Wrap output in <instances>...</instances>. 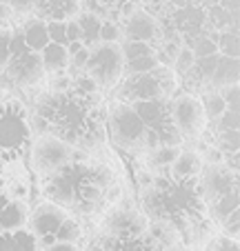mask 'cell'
I'll return each mask as SVG.
<instances>
[{"label":"cell","mask_w":240,"mask_h":251,"mask_svg":"<svg viewBox=\"0 0 240 251\" xmlns=\"http://www.w3.org/2000/svg\"><path fill=\"white\" fill-rule=\"evenodd\" d=\"M87 58H89V49H80L76 56H71V62H74V67L78 71H82L85 65H87Z\"/></svg>","instance_id":"46"},{"label":"cell","mask_w":240,"mask_h":251,"mask_svg":"<svg viewBox=\"0 0 240 251\" xmlns=\"http://www.w3.org/2000/svg\"><path fill=\"white\" fill-rule=\"evenodd\" d=\"M80 49H85V45L80 43V40H76V43H69V45H67V53H69V58H71V56H76V53H78Z\"/></svg>","instance_id":"49"},{"label":"cell","mask_w":240,"mask_h":251,"mask_svg":"<svg viewBox=\"0 0 240 251\" xmlns=\"http://www.w3.org/2000/svg\"><path fill=\"white\" fill-rule=\"evenodd\" d=\"M31 136L27 109L18 100L0 102V162H9L23 153Z\"/></svg>","instance_id":"5"},{"label":"cell","mask_w":240,"mask_h":251,"mask_svg":"<svg viewBox=\"0 0 240 251\" xmlns=\"http://www.w3.org/2000/svg\"><path fill=\"white\" fill-rule=\"evenodd\" d=\"M47 36H49V43H53V45H62V47H67L65 23H47Z\"/></svg>","instance_id":"41"},{"label":"cell","mask_w":240,"mask_h":251,"mask_svg":"<svg viewBox=\"0 0 240 251\" xmlns=\"http://www.w3.org/2000/svg\"><path fill=\"white\" fill-rule=\"evenodd\" d=\"M33 11L45 23H67L78 16L80 0H36Z\"/></svg>","instance_id":"15"},{"label":"cell","mask_w":240,"mask_h":251,"mask_svg":"<svg viewBox=\"0 0 240 251\" xmlns=\"http://www.w3.org/2000/svg\"><path fill=\"white\" fill-rule=\"evenodd\" d=\"M142 213L149 223L171 225L178 236L185 229L209 220L207 204L198 189V178L178 180L171 176H158V180L142 194Z\"/></svg>","instance_id":"2"},{"label":"cell","mask_w":240,"mask_h":251,"mask_svg":"<svg viewBox=\"0 0 240 251\" xmlns=\"http://www.w3.org/2000/svg\"><path fill=\"white\" fill-rule=\"evenodd\" d=\"M33 5H36V0H9V9L16 14H29L33 11Z\"/></svg>","instance_id":"43"},{"label":"cell","mask_w":240,"mask_h":251,"mask_svg":"<svg viewBox=\"0 0 240 251\" xmlns=\"http://www.w3.org/2000/svg\"><path fill=\"white\" fill-rule=\"evenodd\" d=\"M23 31V38H25V45L27 49L31 51L40 53L45 47L49 45V36H47V23L40 18H31L25 23V27L20 29Z\"/></svg>","instance_id":"21"},{"label":"cell","mask_w":240,"mask_h":251,"mask_svg":"<svg viewBox=\"0 0 240 251\" xmlns=\"http://www.w3.org/2000/svg\"><path fill=\"white\" fill-rule=\"evenodd\" d=\"M36 116L45 123L47 133L69 147L94 149L105 140V111L98 100H85L71 91H49L38 100Z\"/></svg>","instance_id":"1"},{"label":"cell","mask_w":240,"mask_h":251,"mask_svg":"<svg viewBox=\"0 0 240 251\" xmlns=\"http://www.w3.org/2000/svg\"><path fill=\"white\" fill-rule=\"evenodd\" d=\"M98 89H113L120 85L125 71V58L118 43H98L89 49V58L82 69Z\"/></svg>","instance_id":"7"},{"label":"cell","mask_w":240,"mask_h":251,"mask_svg":"<svg viewBox=\"0 0 240 251\" xmlns=\"http://www.w3.org/2000/svg\"><path fill=\"white\" fill-rule=\"evenodd\" d=\"M53 238H56V242H67V245H76V242L82 238V229H80V225L76 223L74 218H67L65 223L58 227V231L53 233Z\"/></svg>","instance_id":"27"},{"label":"cell","mask_w":240,"mask_h":251,"mask_svg":"<svg viewBox=\"0 0 240 251\" xmlns=\"http://www.w3.org/2000/svg\"><path fill=\"white\" fill-rule=\"evenodd\" d=\"M198 189L209 209L222 196L238 191V174L227 169L225 165H205L198 176Z\"/></svg>","instance_id":"10"},{"label":"cell","mask_w":240,"mask_h":251,"mask_svg":"<svg viewBox=\"0 0 240 251\" xmlns=\"http://www.w3.org/2000/svg\"><path fill=\"white\" fill-rule=\"evenodd\" d=\"M183 151L180 147H167V145H158L156 149H151L149 158H151V165L156 167H171L174 160L178 158V153Z\"/></svg>","instance_id":"28"},{"label":"cell","mask_w":240,"mask_h":251,"mask_svg":"<svg viewBox=\"0 0 240 251\" xmlns=\"http://www.w3.org/2000/svg\"><path fill=\"white\" fill-rule=\"evenodd\" d=\"M207 211L212 213V218L216 220L218 225H222L231 216V213L240 211V189L238 191H231V194H227V196H222V198L218 200V202H213Z\"/></svg>","instance_id":"25"},{"label":"cell","mask_w":240,"mask_h":251,"mask_svg":"<svg viewBox=\"0 0 240 251\" xmlns=\"http://www.w3.org/2000/svg\"><path fill=\"white\" fill-rule=\"evenodd\" d=\"M109 171L89 162H74L43 178V196L47 202L62 209H74L82 216H91L105 204V191L109 189Z\"/></svg>","instance_id":"3"},{"label":"cell","mask_w":240,"mask_h":251,"mask_svg":"<svg viewBox=\"0 0 240 251\" xmlns=\"http://www.w3.org/2000/svg\"><path fill=\"white\" fill-rule=\"evenodd\" d=\"M9 45H11V29H0V71H5L9 62Z\"/></svg>","instance_id":"39"},{"label":"cell","mask_w":240,"mask_h":251,"mask_svg":"<svg viewBox=\"0 0 240 251\" xmlns=\"http://www.w3.org/2000/svg\"><path fill=\"white\" fill-rule=\"evenodd\" d=\"M238 5L240 0H218V7L225 9L229 16H238Z\"/></svg>","instance_id":"47"},{"label":"cell","mask_w":240,"mask_h":251,"mask_svg":"<svg viewBox=\"0 0 240 251\" xmlns=\"http://www.w3.org/2000/svg\"><path fill=\"white\" fill-rule=\"evenodd\" d=\"M43 251H78V247L67 245V242H53V245H49L47 249H43Z\"/></svg>","instance_id":"48"},{"label":"cell","mask_w":240,"mask_h":251,"mask_svg":"<svg viewBox=\"0 0 240 251\" xmlns=\"http://www.w3.org/2000/svg\"><path fill=\"white\" fill-rule=\"evenodd\" d=\"M120 36H123V29H120V25L116 20H103L100 23V33H98L100 43H118Z\"/></svg>","instance_id":"35"},{"label":"cell","mask_w":240,"mask_h":251,"mask_svg":"<svg viewBox=\"0 0 240 251\" xmlns=\"http://www.w3.org/2000/svg\"><path fill=\"white\" fill-rule=\"evenodd\" d=\"M9 194H7V191H2V189H0V209H2V207H5V204L7 202H9Z\"/></svg>","instance_id":"50"},{"label":"cell","mask_w":240,"mask_h":251,"mask_svg":"<svg viewBox=\"0 0 240 251\" xmlns=\"http://www.w3.org/2000/svg\"><path fill=\"white\" fill-rule=\"evenodd\" d=\"M205 251H240L238 240H231L227 236H212L205 245Z\"/></svg>","instance_id":"36"},{"label":"cell","mask_w":240,"mask_h":251,"mask_svg":"<svg viewBox=\"0 0 240 251\" xmlns=\"http://www.w3.org/2000/svg\"><path fill=\"white\" fill-rule=\"evenodd\" d=\"M123 85L118 87L116 91V100L123 104H133L138 102H149V100H158V98H167L165 89L160 87L158 78L154 76V71L149 74H138V76H123Z\"/></svg>","instance_id":"11"},{"label":"cell","mask_w":240,"mask_h":251,"mask_svg":"<svg viewBox=\"0 0 240 251\" xmlns=\"http://www.w3.org/2000/svg\"><path fill=\"white\" fill-rule=\"evenodd\" d=\"M0 178H2V162H0Z\"/></svg>","instance_id":"52"},{"label":"cell","mask_w":240,"mask_h":251,"mask_svg":"<svg viewBox=\"0 0 240 251\" xmlns=\"http://www.w3.org/2000/svg\"><path fill=\"white\" fill-rule=\"evenodd\" d=\"M123 33H125V40L145 43V45H151L154 49H156V43L160 40V36H162L158 20L145 9H133L132 14L127 16Z\"/></svg>","instance_id":"13"},{"label":"cell","mask_w":240,"mask_h":251,"mask_svg":"<svg viewBox=\"0 0 240 251\" xmlns=\"http://www.w3.org/2000/svg\"><path fill=\"white\" fill-rule=\"evenodd\" d=\"M200 102H203V109H205L207 120H218L227 111L225 100H222V96L218 94V91H207V94H203Z\"/></svg>","instance_id":"26"},{"label":"cell","mask_w":240,"mask_h":251,"mask_svg":"<svg viewBox=\"0 0 240 251\" xmlns=\"http://www.w3.org/2000/svg\"><path fill=\"white\" fill-rule=\"evenodd\" d=\"M120 51H123V58H125V62H127V60H136V58L154 56L158 49H154L151 45H145V43H133V40H125L123 47H120Z\"/></svg>","instance_id":"31"},{"label":"cell","mask_w":240,"mask_h":251,"mask_svg":"<svg viewBox=\"0 0 240 251\" xmlns=\"http://www.w3.org/2000/svg\"><path fill=\"white\" fill-rule=\"evenodd\" d=\"M109 251H162V249L149 233H142V236H133V238H111Z\"/></svg>","instance_id":"24"},{"label":"cell","mask_w":240,"mask_h":251,"mask_svg":"<svg viewBox=\"0 0 240 251\" xmlns=\"http://www.w3.org/2000/svg\"><path fill=\"white\" fill-rule=\"evenodd\" d=\"M174 25L187 38H193V36L198 38L200 36V27L205 25V14L200 7H180L174 16Z\"/></svg>","instance_id":"19"},{"label":"cell","mask_w":240,"mask_h":251,"mask_svg":"<svg viewBox=\"0 0 240 251\" xmlns=\"http://www.w3.org/2000/svg\"><path fill=\"white\" fill-rule=\"evenodd\" d=\"M220 227H222V236L231 238V240H238V236H240V211L231 213Z\"/></svg>","instance_id":"40"},{"label":"cell","mask_w":240,"mask_h":251,"mask_svg":"<svg viewBox=\"0 0 240 251\" xmlns=\"http://www.w3.org/2000/svg\"><path fill=\"white\" fill-rule=\"evenodd\" d=\"M71 153H74V147H69L67 142L58 140L52 133H43L31 145V151H29L31 160H29V165H31L36 176L47 178V176L56 174L58 169L69 165Z\"/></svg>","instance_id":"8"},{"label":"cell","mask_w":240,"mask_h":251,"mask_svg":"<svg viewBox=\"0 0 240 251\" xmlns=\"http://www.w3.org/2000/svg\"><path fill=\"white\" fill-rule=\"evenodd\" d=\"M205 162L196 151H180L174 165L169 167V176L178 178V180H187V178H198L203 171Z\"/></svg>","instance_id":"18"},{"label":"cell","mask_w":240,"mask_h":251,"mask_svg":"<svg viewBox=\"0 0 240 251\" xmlns=\"http://www.w3.org/2000/svg\"><path fill=\"white\" fill-rule=\"evenodd\" d=\"M216 123H218V127H216L218 133H222V131H238V129H240V116L236 114V111H225V114H222Z\"/></svg>","instance_id":"38"},{"label":"cell","mask_w":240,"mask_h":251,"mask_svg":"<svg viewBox=\"0 0 240 251\" xmlns=\"http://www.w3.org/2000/svg\"><path fill=\"white\" fill-rule=\"evenodd\" d=\"M158 67V60L154 56H145V58H136V60H127L125 62V71L123 76H138V74H149Z\"/></svg>","instance_id":"30"},{"label":"cell","mask_w":240,"mask_h":251,"mask_svg":"<svg viewBox=\"0 0 240 251\" xmlns=\"http://www.w3.org/2000/svg\"><path fill=\"white\" fill-rule=\"evenodd\" d=\"M65 36H67V45L80 40V27H78V23H76V18L65 23Z\"/></svg>","instance_id":"44"},{"label":"cell","mask_w":240,"mask_h":251,"mask_svg":"<svg viewBox=\"0 0 240 251\" xmlns=\"http://www.w3.org/2000/svg\"><path fill=\"white\" fill-rule=\"evenodd\" d=\"M109 247H111V238L100 236V238H96V240H91L85 251H109Z\"/></svg>","instance_id":"45"},{"label":"cell","mask_w":240,"mask_h":251,"mask_svg":"<svg viewBox=\"0 0 240 251\" xmlns=\"http://www.w3.org/2000/svg\"><path fill=\"white\" fill-rule=\"evenodd\" d=\"M38 251H43V249H38Z\"/></svg>","instance_id":"53"},{"label":"cell","mask_w":240,"mask_h":251,"mask_svg":"<svg viewBox=\"0 0 240 251\" xmlns=\"http://www.w3.org/2000/svg\"><path fill=\"white\" fill-rule=\"evenodd\" d=\"M171 123L183 140H196L203 136L207 127V116H205L203 102L196 94H180L174 100H169Z\"/></svg>","instance_id":"9"},{"label":"cell","mask_w":240,"mask_h":251,"mask_svg":"<svg viewBox=\"0 0 240 251\" xmlns=\"http://www.w3.org/2000/svg\"><path fill=\"white\" fill-rule=\"evenodd\" d=\"M9 51H11V56H9L7 67H5V76L11 85L20 87V89H27V87H33L43 80L45 69H43L40 53L27 49L20 29L11 31Z\"/></svg>","instance_id":"6"},{"label":"cell","mask_w":240,"mask_h":251,"mask_svg":"<svg viewBox=\"0 0 240 251\" xmlns=\"http://www.w3.org/2000/svg\"><path fill=\"white\" fill-rule=\"evenodd\" d=\"M218 94H220L222 100H225L227 111H236V114H240V87L238 85L227 87V89L218 91Z\"/></svg>","instance_id":"37"},{"label":"cell","mask_w":240,"mask_h":251,"mask_svg":"<svg viewBox=\"0 0 240 251\" xmlns=\"http://www.w3.org/2000/svg\"><path fill=\"white\" fill-rule=\"evenodd\" d=\"M216 149L222 153V156L238 153V149H240V133L238 131H222V133H218Z\"/></svg>","instance_id":"33"},{"label":"cell","mask_w":240,"mask_h":251,"mask_svg":"<svg viewBox=\"0 0 240 251\" xmlns=\"http://www.w3.org/2000/svg\"><path fill=\"white\" fill-rule=\"evenodd\" d=\"M0 5H9V0H0Z\"/></svg>","instance_id":"51"},{"label":"cell","mask_w":240,"mask_h":251,"mask_svg":"<svg viewBox=\"0 0 240 251\" xmlns=\"http://www.w3.org/2000/svg\"><path fill=\"white\" fill-rule=\"evenodd\" d=\"M67 218H69L67 209L45 200V202H40L33 209V213H29V231L36 236V240L53 236V233L58 231V227H60Z\"/></svg>","instance_id":"14"},{"label":"cell","mask_w":240,"mask_h":251,"mask_svg":"<svg viewBox=\"0 0 240 251\" xmlns=\"http://www.w3.org/2000/svg\"><path fill=\"white\" fill-rule=\"evenodd\" d=\"M105 129L120 151L136 156L147 149V127L129 104L113 102L105 114Z\"/></svg>","instance_id":"4"},{"label":"cell","mask_w":240,"mask_h":251,"mask_svg":"<svg viewBox=\"0 0 240 251\" xmlns=\"http://www.w3.org/2000/svg\"><path fill=\"white\" fill-rule=\"evenodd\" d=\"M103 227H105V236H109V238H133V236L147 233L149 220L138 209L118 207L107 213Z\"/></svg>","instance_id":"12"},{"label":"cell","mask_w":240,"mask_h":251,"mask_svg":"<svg viewBox=\"0 0 240 251\" xmlns=\"http://www.w3.org/2000/svg\"><path fill=\"white\" fill-rule=\"evenodd\" d=\"M189 49H191L193 58H207L218 53V40L212 36H198V38H193V45Z\"/></svg>","instance_id":"32"},{"label":"cell","mask_w":240,"mask_h":251,"mask_svg":"<svg viewBox=\"0 0 240 251\" xmlns=\"http://www.w3.org/2000/svg\"><path fill=\"white\" fill-rule=\"evenodd\" d=\"M218 53L227 58H238L240 56V38L238 31H225L218 38Z\"/></svg>","instance_id":"29"},{"label":"cell","mask_w":240,"mask_h":251,"mask_svg":"<svg viewBox=\"0 0 240 251\" xmlns=\"http://www.w3.org/2000/svg\"><path fill=\"white\" fill-rule=\"evenodd\" d=\"M76 23H78V27H80V43L85 45V49L96 47V45L100 43L98 33H100V23H103V18H98L96 14L87 11V14L78 16Z\"/></svg>","instance_id":"23"},{"label":"cell","mask_w":240,"mask_h":251,"mask_svg":"<svg viewBox=\"0 0 240 251\" xmlns=\"http://www.w3.org/2000/svg\"><path fill=\"white\" fill-rule=\"evenodd\" d=\"M29 223V207L25 200H9L0 209V233H11L25 229Z\"/></svg>","instance_id":"16"},{"label":"cell","mask_w":240,"mask_h":251,"mask_svg":"<svg viewBox=\"0 0 240 251\" xmlns=\"http://www.w3.org/2000/svg\"><path fill=\"white\" fill-rule=\"evenodd\" d=\"M240 80V65H238V58H227L218 53V62H216V69H213V76H212V89H227V87H234L238 85Z\"/></svg>","instance_id":"17"},{"label":"cell","mask_w":240,"mask_h":251,"mask_svg":"<svg viewBox=\"0 0 240 251\" xmlns=\"http://www.w3.org/2000/svg\"><path fill=\"white\" fill-rule=\"evenodd\" d=\"M38 240L31 231L20 229L11 233H0V251H38Z\"/></svg>","instance_id":"22"},{"label":"cell","mask_w":240,"mask_h":251,"mask_svg":"<svg viewBox=\"0 0 240 251\" xmlns=\"http://www.w3.org/2000/svg\"><path fill=\"white\" fill-rule=\"evenodd\" d=\"M193 62H196V58H193L191 49H189V47H180L178 53H176V58H174V74H178V76L183 78L185 74H187V71L193 67Z\"/></svg>","instance_id":"34"},{"label":"cell","mask_w":240,"mask_h":251,"mask_svg":"<svg viewBox=\"0 0 240 251\" xmlns=\"http://www.w3.org/2000/svg\"><path fill=\"white\" fill-rule=\"evenodd\" d=\"M40 60H43L45 74L58 76V74H65V71H67V67H69V60H71V58H69V53H67V47L49 43L47 47L40 51Z\"/></svg>","instance_id":"20"},{"label":"cell","mask_w":240,"mask_h":251,"mask_svg":"<svg viewBox=\"0 0 240 251\" xmlns=\"http://www.w3.org/2000/svg\"><path fill=\"white\" fill-rule=\"evenodd\" d=\"M69 87H71V76H67V74L52 76V80H49L52 94H65V91H69Z\"/></svg>","instance_id":"42"}]
</instances>
